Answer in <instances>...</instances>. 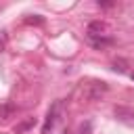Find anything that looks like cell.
Here are the masks:
<instances>
[{
    "instance_id": "cell-5",
    "label": "cell",
    "mask_w": 134,
    "mask_h": 134,
    "mask_svg": "<svg viewBox=\"0 0 134 134\" xmlns=\"http://www.w3.org/2000/svg\"><path fill=\"white\" fill-rule=\"evenodd\" d=\"M6 44H8V36H6V31H0V52H4Z\"/></svg>"
},
{
    "instance_id": "cell-3",
    "label": "cell",
    "mask_w": 134,
    "mask_h": 134,
    "mask_svg": "<svg viewBox=\"0 0 134 134\" xmlns=\"http://www.w3.org/2000/svg\"><path fill=\"white\" fill-rule=\"evenodd\" d=\"M88 42L94 48H105V46L113 44V38H109V36H92V38H88Z\"/></svg>"
},
{
    "instance_id": "cell-9",
    "label": "cell",
    "mask_w": 134,
    "mask_h": 134,
    "mask_svg": "<svg viewBox=\"0 0 134 134\" xmlns=\"http://www.w3.org/2000/svg\"><path fill=\"white\" fill-rule=\"evenodd\" d=\"M130 75H132V80H134V73H130Z\"/></svg>"
},
{
    "instance_id": "cell-2",
    "label": "cell",
    "mask_w": 134,
    "mask_h": 134,
    "mask_svg": "<svg viewBox=\"0 0 134 134\" xmlns=\"http://www.w3.org/2000/svg\"><path fill=\"white\" fill-rule=\"evenodd\" d=\"M115 117L128 126H134V109L130 107H115Z\"/></svg>"
},
{
    "instance_id": "cell-8",
    "label": "cell",
    "mask_w": 134,
    "mask_h": 134,
    "mask_svg": "<svg viewBox=\"0 0 134 134\" xmlns=\"http://www.w3.org/2000/svg\"><path fill=\"white\" fill-rule=\"evenodd\" d=\"M98 6H103V8H109V6H113V4H111V2H100V0H98Z\"/></svg>"
},
{
    "instance_id": "cell-6",
    "label": "cell",
    "mask_w": 134,
    "mask_h": 134,
    "mask_svg": "<svg viewBox=\"0 0 134 134\" xmlns=\"http://www.w3.org/2000/svg\"><path fill=\"white\" fill-rule=\"evenodd\" d=\"M124 65H126L124 61H115V63H113V69H115V71H126V67H124Z\"/></svg>"
},
{
    "instance_id": "cell-4",
    "label": "cell",
    "mask_w": 134,
    "mask_h": 134,
    "mask_svg": "<svg viewBox=\"0 0 134 134\" xmlns=\"http://www.w3.org/2000/svg\"><path fill=\"white\" fill-rule=\"evenodd\" d=\"M103 31H105V25L100 21H94V23L88 25V38H92V36H105Z\"/></svg>"
},
{
    "instance_id": "cell-7",
    "label": "cell",
    "mask_w": 134,
    "mask_h": 134,
    "mask_svg": "<svg viewBox=\"0 0 134 134\" xmlns=\"http://www.w3.org/2000/svg\"><path fill=\"white\" fill-rule=\"evenodd\" d=\"M25 21H27V23H42V19H40L38 15H36V17H27Z\"/></svg>"
},
{
    "instance_id": "cell-1",
    "label": "cell",
    "mask_w": 134,
    "mask_h": 134,
    "mask_svg": "<svg viewBox=\"0 0 134 134\" xmlns=\"http://www.w3.org/2000/svg\"><path fill=\"white\" fill-rule=\"evenodd\" d=\"M59 109H61V103H59V100L48 109V113H46V121H44V126H42V134H50V130H52V126H54V121H57Z\"/></svg>"
}]
</instances>
